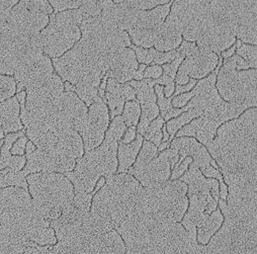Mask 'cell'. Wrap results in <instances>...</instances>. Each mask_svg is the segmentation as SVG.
I'll return each mask as SVG.
<instances>
[{"label":"cell","instance_id":"obj_45","mask_svg":"<svg viewBox=\"0 0 257 254\" xmlns=\"http://www.w3.org/2000/svg\"><path fill=\"white\" fill-rule=\"evenodd\" d=\"M224 65L227 67L235 68L236 70H247L250 69V65L248 64V62L245 61L242 57L239 55H232L230 58L225 59Z\"/></svg>","mask_w":257,"mask_h":254},{"label":"cell","instance_id":"obj_47","mask_svg":"<svg viewBox=\"0 0 257 254\" xmlns=\"http://www.w3.org/2000/svg\"><path fill=\"white\" fill-rule=\"evenodd\" d=\"M176 51L183 56L184 58L191 56V55H195L199 52V48L196 44V42H188V41H182L181 44L179 45V47L176 49Z\"/></svg>","mask_w":257,"mask_h":254},{"label":"cell","instance_id":"obj_26","mask_svg":"<svg viewBox=\"0 0 257 254\" xmlns=\"http://www.w3.org/2000/svg\"><path fill=\"white\" fill-rule=\"evenodd\" d=\"M182 42V36L178 27L166 18L162 26L157 30L153 48L159 52L176 50Z\"/></svg>","mask_w":257,"mask_h":254},{"label":"cell","instance_id":"obj_17","mask_svg":"<svg viewBox=\"0 0 257 254\" xmlns=\"http://www.w3.org/2000/svg\"><path fill=\"white\" fill-rule=\"evenodd\" d=\"M59 120L69 129L79 132L85 122L88 108L74 91H64L54 104Z\"/></svg>","mask_w":257,"mask_h":254},{"label":"cell","instance_id":"obj_57","mask_svg":"<svg viewBox=\"0 0 257 254\" xmlns=\"http://www.w3.org/2000/svg\"><path fill=\"white\" fill-rule=\"evenodd\" d=\"M26 97H27L26 91H21V92H18V94H17V98L21 104V109L24 108L26 105Z\"/></svg>","mask_w":257,"mask_h":254},{"label":"cell","instance_id":"obj_21","mask_svg":"<svg viewBox=\"0 0 257 254\" xmlns=\"http://www.w3.org/2000/svg\"><path fill=\"white\" fill-rule=\"evenodd\" d=\"M178 179L186 183L187 196L191 194L212 195L215 200L219 201V181L216 178L206 177L195 162L189 164L188 169Z\"/></svg>","mask_w":257,"mask_h":254},{"label":"cell","instance_id":"obj_49","mask_svg":"<svg viewBox=\"0 0 257 254\" xmlns=\"http://www.w3.org/2000/svg\"><path fill=\"white\" fill-rule=\"evenodd\" d=\"M192 162V158L187 156L185 157L181 163H179L178 165H175L174 168L171 170V174H170V180H174V179H178L187 169L189 164Z\"/></svg>","mask_w":257,"mask_h":254},{"label":"cell","instance_id":"obj_2","mask_svg":"<svg viewBox=\"0 0 257 254\" xmlns=\"http://www.w3.org/2000/svg\"><path fill=\"white\" fill-rule=\"evenodd\" d=\"M49 226L27 189H0V253H26L34 244L31 237Z\"/></svg>","mask_w":257,"mask_h":254},{"label":"cell","instance_id":"obj_56","mask_svg":"<svg viewBox=\"0 0 257 254\" xmlns=\"http://www.w3.org/2000/svg\"><path fill=\"white\" fill-rule=\"evenodd\" d=\"M236 49H237V47H236V45L234 44V45H233V46H231L229 49H227V50H225L224 52H222V53H221V54H222V57H223V58H225V59L230 58L232 55H234V54H235Z\"/></svg>","mask_w":257,"mask_h":254},{"label":"cell","instance_id":"obj_5","mask_svg":"<svg viewBox=\"0 0 257 254\" xmlns=\"http://www.w3.org/2000/svg\"><path fill=\"white\" fill-rule=\"evenodd\" d=\"M224 221L208 242L206 253H257V209L229 207L219 199Z\"/></svg>","mask_w":257,"mask_h":254},{"label":"cell","instance_id":"obj_27","mask_svg":"<svg viewBox=\"0 0 257 254\" xmlns=\"http://www.w3.org/2000/svg\"><path fill=\"white\" fill-rule=\"evenodd\" d=\"M2 126L5 134H11L24 130V124L20 118L21 104L16 97H11L0 103Z\"/></svg>","mask_w":257,"mask_h":254},{"label":"cell","instance_id":"obj_29","mask_svg":"<svg viewBox=\"0 0 257 254\" xmlns=\"http://www.w3.org/2000/svg\"><path fill=\"white\" fill-rule=\"evenodd\" d=\"M143 141H144V137L138 134L136 136V139L131 143L124 144L121 141L118 142V146H117L118 166L116 170L117 173H126L127 169L134 164L139 154V151L141 149V146L143 144Z\"/></svg>","mask_w":257,"mask_h":254},{"label":"cell","instance_id":"obj_7","mask_svg":"<svg viewBox=\"0 0 257 254\" xmlns=\"http://www.w3.org/2000/svg\"><path fill=\"white\" fill-rule=\"evenodd\" d=\"M30 193L36 207L49 222L59 218L74 199L71 180L60 172L32 173L28 177Z\"/></svg>","mask_w":257,"mask_h":254},{"label":"cell","instance_id":"obj_31","mask_svg":"<svg viewBox=\"0 0 257 254\" xmlns=\"http://www.w3.org/2000/svg\"><path fill=\"white\" fill-rule=\"evenodd\" d=\"M154 90L157 95V104L159 107V111L161 112V116L163 117L164 120L167 121L170 118L176 117L183 111L189 109L187 104H185L183 107H179V108L172 106V103H171L172 97H165L164 92H163V85L155 84Z\"/></svg>","mask_w":257,"mask_h":254},{"label":"cell","instance_id":"obj_51","mask_svg":"<svg viewBox=\"0 0 257 254\" xmlns=\"http://www.w3.org/2000/svg\"><path fill=\"white\" fill-rule=\"evenodd\" d=\"M26 163H27V158L24 157L23 155H13L11 163L8 167L15 171H21L25 167Z\"/></svg>","mask_w":257,"mask_h":254},{"label":"cell","instance_id":"obj_41","mask_svg":"<svg viewBox=\"0 0 257 254\" xmlns=\"http://www.w3.org/2000/svg\"><path fill=\"white\" fill-rule=\"evenodd\" d=\"M130 7L139 11H149L159 6L169 4L171 0H123Z\"/></svg>","mask_w":257,"mask_h":254},{"label":"cell","instance_id":"obj_33","mask_svg":"<svg viewBox=\"0 0 257 254\" xmlns=\"http://www.w3.org/2000/svg\"><path fill=\"white\" fill-rule=\"evenodd\" d=\"M7 186H19L27 189L29 183L22 170L15 171L8 167L6 170H0V187Z\"/></svg>","mask_w":257,"mask_h":254},{"label":"cell","instance_id":"obj_1","mask_svg":"<svg viewBox=\"0 0 257 254\" xmlns=\"http://www.w3.org/2000/svg\"><path fill=\"white\" fill-rule=\"evenodd\" d=\"M256 106L219 126L217 138L207 146L223 174L257 173Z\"/></svg>","mask_w":257,"mask_h":254},{"label":"cell","instance_id":"obj_55","mask_svg":"<svg viewBox=\"0 0 257 254\" xmlns=\"http://www.w3.org/2000/svg\"><path fill=\"white\" fill-rule=\"evenodd\" d=\"M174 90H175L174 82H170V83L166 84L165 87H163V92H164L165 97H171L174 93Z\"/></svg>","mask_w":257,"mask_h":254},{"label":"cell","instance_id":"obj_22","mask_svg":"<svg viewBox=\"0 0 257 254\" xmlns=\"http://www.w3.org/2000/svg\"><path fill=\"white\" fill-rule=\"evenodd\" d=\"M103 102L108 105L110 110L109 117L112 119L114 116L122 112L123 105L127 100H137L136 90L128 82L118 83L115 79L109 77L106 82Z\"/></svg>","mask_w":257,"mask_h":254},{"label":"cell","instance_id":"obj_8","mask_svg":"<svg viewBox=\"0 0 257 254\" xmlns=\"http://www.w3.org/2000/svg\"><path fill=\"white\" fill-rule=\"evenodd\" d=\"M82 19L79 9L52 14L48 26L40 33L44 54L54 59L72 49L81 38Z\"/></svg>","mask_w":257,"mask_h":254},{"label":"cell","instance_id":"obj_39","mask_svg":"<svg viewBox=\"0 0 257 254\" xmlns=\"http://www.w3.org/2000/svg\"><path fill=\"white\" fill-rule=\"evenodd\" d=\"M31 241L42 246L55 245L57 243L55 230L51 226L43 228L31 237Z\"/></svg>","mask_w":257,"mask_h":254},{"label":"cell","instance_id":"obj_10","mask_svg":"<svg viewBox=\"0 0 257 254\" xmlns=\"http://www.w3.org/2000/svg\"><path fill=\"white\" fill-rule=\"evenodd\" d=\"M256 69L236 70L223 65L216 79V88L227 102H234L247 108L256 106Z\"/></svg>","mask_w":257,"mask_h":254},{"label":"cell","instance_id":"obj_30","mask_svg":"<svg viewBox=\"0 0 257 254\" xmlns=\"http://www.w3.org/2000/svg\"><path fill=\"white\" fill-rule=\"evenodd\" d=\"M224 216L220 209H216L212 212L209 217L204 220L197 227V240L200 244L207 245L210 241L211 237L219 230L221 225L223 224Z\"/></svg>","mask_w":257,"mask_h":254},{"label":"cell","instance_id":"obj_42","mask_svg":"<svg viewBox=\"0 0 257 254\" xmlns=\"http://www.w3.org/2000/svg\"><path fill=\"white\" fill-rule=\"evenodd\" d=\"M49 3L55 12L59 13L79 9L83 4V0H49Z\"/></svg>","mask_w":257,"mask_h":254},{"label":"cell","instance_id":"obj_40","mask_svg":"<svg viewBox=\"0 0 257 254\" xmlns=\"http://www.w3.org/2000/svg\"><path fill=\"white\" fill-rule=\"evenodd\" d=\"M256 46H251L250 44L242 43L239 48L236 49V54L242 57L248 62L250 68L256 69L257 67V50Z\"/></svg>","mask_w":257,"mask_h":254},{"label":"cell","instance_id":"obj_14","mask_svg":"<svg viewBox=\"0 0 257 254\" xmlns=\"http://www.w3.org/2000/svg\"><path fill=\"white\" fill-rule=\"evenodd\" d=\"M219 56L206 49H200L195 55L183 59L176 73V84L184 85L189 78L203 79L212 73L218 64Z\"/></svg>","mask_w":257,"mask_h":254},{"label":"cell","instance_id":"obj_32","mask_svg":"<svg viewBox=\"0 0 257 254\" xmlns=\"http://www.w3.org/2000/svg\"><path fill=\"white\" fill-rule=\"evenodd\" d=\"M202 114H203V111L199 107H192L183 111L178 116L167 120L166 130L169 134V140H172L175 137V134L177 133V131L180 130L183 125L187 124L191 119L199 117Z\"/></svg>","mask_w":257,"mask_h":254},{"label":"cell","instance_id":"obj_52","mask_svg":"<svg viewBox=\"0 0 257 254\" xmlns=\"http://www.w3.org/2000/svg\"><path fill=\"white\" fill-rule=\"evenodd\" d=\"M27 143H28V138L26 136L20 137L19 140L16 141L15 145L11 149L12 154L13 155H24Z\"/></svg>","mask_w":257,"mask_h":254},{"label":"cell","instance_id":"obj_23","mask_svg":"<svg viewBox=\"0 0 257 254\" xmlns=\"http://www.w3.org/2000/svg\"><path fill=\"white\" fill-rule=\"evenodd\" d=\"M169 147L178 152L179 158L175 165H178L185 157L189 156L192 158V162H195L200 169H203L209 166L213 159L208 149L192 137H177L174 140H171Z\"/></svg>","mask_w":257,"mask_h":254},{"label":"cell","instance_id":"obj_43","mask_svg":"<svg viewBox=\"0 0 257 254\" xmlns=\"http://www.w3.org/2000/svg\"><path fill=\"white\" fill-rule=\"evenodd\" d=\"M131 48L135 51L137 61L139 63H141V64L148 65V64H151V63L153 62L154 48L145 49V48H142V47H138L136 45H134V46L131 45Z\"/></svg>","mask_w":257,"mask_h":254},{"label":"cell","instance_id":"obj_58","mask_svg":"<svg viewBox=\"0 0 257 254\" xmlns=\"http://www.w3.org/2000/svg\"><path fill=\"white\" fill-rule=\"evenodd\" d=\"M170 142H171V140H168V141H166V142H162V143L159 145V147H158V152H161V151H163V150L169 148Z\"/></svg>","mask_w":257,"mask_h":254},{"label":"cell","instance_id":"obj_28","mask_svg":"<svg viewBox=\"0 0 257 254\" xmlns=\"http://www.w3.org/2000/svg\"><path fill=\"white\" fill-rule=\"evenodd\" d=\"M89 253H125V244L113 229L97 236L90 244Z\"/></svg>","mask_w":257,"mask_h":254},{"label":"cell","instance_id":"obj_9","mask_svg":"<svg viewBox=\"0 0 257 254\" xmlns=\"http://www.w3.org/2000/svg\"><path fill=\"white\" fill-rule=\"evenodd\" d=\"M217 73H210L207 77L201 79L196 86L195 95L186 104L189 108L199 107L204 115H207L220 124L237 118L246 109V106L225 101L216 88Z\"/></svg>","mask_w":257,"mask_h":254},{"label":"cell","instance_id":"obj_37","mask_svg":"<svg viewBox=\"0 0 257 254\" xmlns=\"http://www.w3.org/2000/svg\"><path fill=\"white\" fill-rule=\"evenodd\" d=\"M75 92L87 106L91 105L98 97L97 87L82 82H78L77 84H75Z\"/></svg>","mask_w":257,"mask_h":254},{"label":"cell","instance_id":"obj_35","mask_svg":"<svg viewBox=\"0 0 257 254\" xmlns=\"http://www.w3.org/2000/svg\"><path fill=\"white\" fill-rule=\"evenodd\" d=\"M122 119L126 126L136 125L139 122L141 116V106L137 100H127L123 105L121 112Z\"/></svg>","mask_w":257,"mask_h":254},{"label":"cell","instance_id":"obj_20","mask_svg":"<svg viewBox=\"0 0 257 254\" xmlns=\"http://www.w3.org/2000/svg\"><path fill=\"white\" fill-rule=\"evenodd\" d=\"M143 187H154L170 179L171 167L168 159V148L159 152L157 157L152 159L143 167L130 173Z\"/></svg>","mask_w":257,"mask_h":254},{"label":"cell","instance_id":"obj_4","mask_svg":"<svg viewBox=\"0 0 257 254\" xmlns=\"http://www.w3.org/2000/svg\"><path fill=\"white\" fill-rule=\"evenodd\" d=\"M142 190V184L128 173H116L105 178V183L94 195L90 209L102 234L115 229L130 215Z\"/></svg>","mask_w":257,"mask_h":254},{"label":"cell","instance_id":"obj_13","mask_svg":"<svg viewBox=\"0 0 257 254\" xmlns=\"http://www.w3.org/2000/svg\"><path fill=\"white\" fill-rule=\"evenodd\" d=\"M109 118L106 103L98 96L96 100L89 105L85 122L78 132L83 140L84 151L87 152L100 146L109 124Z\"/></svg>","mask_w":257,"mask_h":254},{"label":"cell","instance_id":"obj_16","mask_svg":"<svg viewBox=\"0 0 257 254\" xmlns=\"http://www.w3.org/2000/svg\"><path fill=\"white\" fill-rule=\"evenodd\" d=\"M128 83L136 90V98L141 106V116L136 130L144 136L150 122L159 115L157 95L154 90V85L157 84L156 79L143 78L142 80H131Z\"/></svg>","mask_w":257,"mask_h":254},{"label":"cell","instance_id":"obj_61","mask_svg":"<svg viewBox=\"0 0 257 254\" xmlns=\"http://www.w3.org/2000/svg\"><path fill=\"white\" fill-rule=\"evenodd\" d=\"M4 136H5V132H4V129L2 128V129H0V140L4 138Z\"/></svg>","mask_w":257,"mask_h":254},{"label":"cell","instance_id":"obj_36","mask_svg":"<svg viewBox=\"0 0 257 254\" xmlns=\"http://www.w3.org/2000/svg\"><path fill=\"white\" fill-rule=\"evenodd\" d=\"M183 59L184 57L178 53V56L173 61H171L170 63H167V64L162 65L163 72H162V75L156 79V83L160 85H166L170 82H173L176 77L178 67L181 64Z\"/></svg>","mask_w":257,"mask_h":254},{"label":"cell","instance_id":"obj_38","mask_svg":"<svg viewBox=\"0 0 257 254\" xmlns=\"http://www.w3.org/2000/svg\"><path fill=\"white\" fill-rule=\"evenodd\" d=\"M17 92V82L12 76L0 75V102L15 95Z\"/></svg>","mask_w":257,"mask_h":254},{"label":"cell","instance_id":"obj_11","mask_svg":"<svg viewBox=\"0 0 257 254\" xmlns=\"http://www.w3.org/2000/svg\"><path fill=\"white\" fill-rule=\"evenodd\" d=\"M169 12L170 4L159 6L149 11L138 10L132 26L126 31L131 41L138 47L153 48L156 32L165 22Z\"/></svg>","mask_w":257,"mask_h":254},{"label":"cell","instance_id":"obj_53","mask_svg":"<svg viewBox=\"0 0 257 254\" xmlns=\"http://www.w3.org/2000/svg\"><path fill=\"white\" fill-rule=\"evenodd\" d=\"M197 84V79H194V78H189L188 82L184 85H179V84H176L175 86V90H174V96L180 94V93H183V92H187L189 90H191L192 88H194Z\"/></svg>","mask_w":257,"mask_h":254},{"label":"cell","instance_id":"obj_15","mask_svg":"<svg viewBox=\"0 0 257 254\" xmlns=\"http://www.w3.org/2000/svg\"><path fill=\"white\" fill-rule=\"evenodd\" d=\"M27 163L23 173L27 176L37 172H60L65 174L72 171L76 165V159L61 156L53 151L36 148L27 153Z\"/></svg>","mask_w":257,"mask_h":254},{"label":"cell","instance_id":"obj_19","mask_svg":"<svg viewBox=\"0 0 257 254\" xmlns=\"http://www.w3.org/2000/svg\"><path fill=\"white\" fill-rule=\"evenodd\" d=\"M53 73V63L50 57L45 54L38 59L26 63L18 68L15 73L17 92H21L25 88L44 82Z\"/></svg>","mask_w":257,"mask_h":254},{"label":"cell","instance_id":"obj_25","mask_svg":"<svg viewBox=\"0 0 257 254\" xmlns=\"http://www.w3.org/2000/svg\"><path fill=\"white\" fill-rule=\"evenodd\" d=\"M138 66L135 51L131 47H127L113 58L107 72L109 77L115 79L118 83H125L135 79Z\"/></svg>","mask_w":257,"mask_h":254},{"label":"cell","instance_id":"obj_54","mask_svg":"<svg viewBox=\"0 0 257 254\" xmlns=\"http://www.w3.org/2000/svg\"><path fill=\"white\" fill-rule=\"evenodd\" d=\"M136 125H131L127 126V129L125 130V132L122 135V139H120V141L124 144H128L133 142L136 139Z\"/></svg>","mask_w":257,"mask_h":254},{"label":"cell","instance_id":"obj_62","mask_svg":"<svg viewBox=\"0 0 257 254\" xmlns=\"http://www.w3.org/2000/svg\"><path fill=\"white\" fill-rule=\"evenodd\" d=\"M2 103V102H0ZM0 126H2V113H0Z\"/></svg>","mask_w":257,"mask_h":254},{"label":"cell","instance_id":"obj_50","mask_svg":"<svg viewBox=\"0 0 257 254\" xmlns=\"http://www.w3.org/2000/svg\"><path fill=\"white\" fill-rule=\"evenodd\" d=\"M163 69L160 65H152L149 67H146V69L143 72V78H151V79H157L162 75Z\"/></svg>","mask_w":257,"mask_h":254},{"label":"cell","instance_id":"obj_18","mask_svg":"<svg viewBox=\"0 0 257 254\" xmlns=\"http://www.w3.org/2000/svg\"><path fill=\"white\" fill-rule=\"evenodd\" d=\"M26 92V109L47 108L53 105L64 92V83L58 74L53 73L44 82L28 87Z\"/></svg>","mask_w":257,"mask_h":254},{"label":"cell","instance_id":"obj_12","mask_svg":"<svg viewBox=\"0 0 257 254\" xmlns=\"http://www.w3.org/2000/svg\"><path fill=\"white\" fill-rule=\"evenodd\" d=\"M52 63L57 73L64 80L73 85L77 84L82 78L89 74L97 73L103 76L105 75L75 45L61 57L54 58Z\"/></svg>","mask_w":257,"mask_h":254},{"label":"cell","instance_id":"obj_44","mask_svg":"<svg viewBox=\"0 0 257 254\" xmlns=\"http://www.w3.org/2000/svg\"><path fill=\"white\" fill-rule=\"evenodd\" d=\"M178 56V52L176 50H172L169 52H159L154 49V59L152 65H164L167 63H170Z\"/></svg>","mask_w":257,"mask_h":254},{"label":"cell","instance_id":"obj_6","mask_svg":"<svg viewBox=\"0 0 257 254\" xmlns=\"http://www.w3.org/2000/svg\"><path fill=\"white\" fill-rule=\"evenodd\" d=\"M187 185L179 179L168 180L154 187H143L133 209L149 226L178 223L188 208Z\"/></svg>","mask_w":257,"mask_h":254},{"label":"cell","instance_id":"obj_34","mask_svg":"<svg viewBox=\"0 0 257 254\" xmlns=\"http://www.w3.org/2000/svg\"><path fill=\"white\" fill-rule=\"evenodd\" d=\"M22 136H25V130L19 131L14 134H8L6 141L2 147V151H0V170L7 168L10 165L13 157L11 149L15 142Z\"/></svg>","mask_w":257,"mask_h":254},{"label":"cell","instance_id":"obj_24","mask_svg":"<svg viewBox=\"0 0 257 254\" xmlns=\"http://www.w3.org/2000/svg\"><path fill=\"white\" fill-rule=\"evenodd\" d=\"M221 124L207 115H200L183 125L175 134L177 137H194L204 146H208L216 137L217 130Z\"/></svg>","mask_w":257,"mask_h":254},{"label":"cell","instance_id":"obj_46","mask_svg":"<svg viewBox=\"0 0 257 254\" xmlns=\"http://www.w3.org/2000/svg\"><path fill=\"white\" fill-rule=\"evenodd\" d=\"M164 119L162 116H157L156 118H154L150 124L148 125V128L146 130V133L144 134V140H148L150 141L159 131H161L162 126L164 124Z\"/></svg>","mask_w":257,"mask_h":254},{"label":"cell","instance_id":"obj_60","mask_svg":"<svg viewBox=\"0 0 257 254\" xmlns=\"http://www.w3.org/2000/svg\"><path fill=\"white\" fill-rule=\"evenodd\" d=\"M35 149H36V146H35V144H34L32 141L27 143V146H26V151H27V153H31V152H33Z\"/></svg>","mask_w":257,"mask_h":254},{"label":"cell","instance_id":"obj_59","mask_svg":"<svg viewBox=\"0 0 257 254\" xmlns=\"http://www.w3.org/2000/svg\"><path fill=\"white\" fill-rule=\"evenodd\" d=\"M64 90L65 91H75V85L71 84L70 82H65V84H64Z\"/></svg>","mask_w":257,"mask_h":254},{"label":"cell","instance_id":"obj_48","mask_svg":"<svg viewBox=\"0 0 257 254\" xmlns=\"http://www.w3.org/2000/svg\"><path fill=\"white\" fill-rule=\"evenodd\" d=\"M195 89L192 88L191 90L187 91V92H183V93H180L176 96H172V100H171V103H172V106L174 107H183L192 97H194L195 95Z\"/></svg>","mask_w":257,"mask_h":254},{"label":"cell","instance_id":"obj_3","mask_svg":"<svg viewBox=\"0 0 257 254\" xmlns=\"http://www.w3.org/2000/svg\"><path fill=\"white\" fill-rule=\"evenodd\" d=\"M126 130L121 115L112 118L105 136L97 148L76 159V167L65 173L74 186V195L92 194L97 180L113 175L118 166L117 146Z\"/></svg>","mask_w":257,"mask_h":254}]
</instances>
